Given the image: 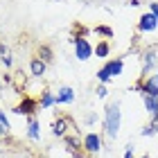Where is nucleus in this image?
Listing matches in <instances>:
<instances>
[{
  "instance_id": "1",
  "label": "nucleus",
  "mask_w": 158,
  "mask_h": 158,
  "mask_svg": "<svg viewBox=\"0 0 158 158\" xmlns=\"http://www.w3.org/2000/svg\"><path fill=\"white\" fill-rule=\"evenodd\" d=\"M122 127V111H120V102H109L104 109V135L111 140L118 138Z\"/></svg>"
},
{
  "instance_id": "2",
  "label": "nucleus",
  "mask_w": 158,
  "mask_h": 158,
  "mask_svg": "<svg viewBox=\"0 0 158 158\" xmlns=\"http://www.w3.org/2000/svg\"><path fill=\"white\" fill-rule=\"evenodd\" d=\"M122 70H124V59H122V56H118V59H106V63L95 73V77H97L99 84L106 86L109 81H113L115 77H120Z\"/></svg>"
},
{
  "instance_id": "3",
  "label": "nucleus",
  "mask_w": 158,
  "mask_h": 158,
  "mask_svg": "<svg viewBox=\"0 0 158 158\" xmlns=\"http://www.w3.org/2000/svg\"><path fill=\"white\" fill-rule=\"evenodd\" d=\"M133 90H138L140 95H152V97H158V73L142 77L140 81L133 86Z\"/></svg>"
},
{
  "instance_id": "4",
  "label": "nucleus",
  "mask_w": 158,
  "mask_h": 158,
  "mask_svg": "<svg viewBox=\"0 0 158 158\" xmlns=\"http://www.w3.org/2000/svg\"><path fill=\"white\" fill-rule=\"evenodd\" d=\"M75 43V56L79 61H88L90 56H93V45L88 43V39L86 36H75V39H70Z\"/></svg>"
},
{
  "instance_id": "5",
  "label": "nucleus",
  "mask_w": 158,
  "mask_h": 158,
  "mask_svg": "<svg viewBox=\"0 0 158 158\" xmlns=\"http://www.w3.org/2000/svg\"><path fill=\"white\" fill-rule=\"evenodd\" d=\"M81 147H84L86 154H99V152H102V135L95 133V131L86 133L81 138Z\"/></svg>"
},
{
  "instance_id": "6",
  "label": "nucleus",
  "mask_w": 158,
  "mask_h": 158,
  "mask_svg": "<svg viewBox=\"0 0 158 158\" xmlns=\"http://www.w3.org/2000/svg\"><path fill=\"white\" fill-rule=\"evenodd\" d=\"M39 111V102L32 97H25L23 102H20L16 109H14V113H18V115H27V118H34V113Z\"/></svg>"
},
{
  "instance_id": "7",
  "label": "nucleus",
  "mask_w": 158,
  "mask_h": 158,
  "mask_svg": "<svg viewBox=\"0 0 158 158\" xmlns=\"http://www.w3.org/2000/svg\"><path fill=\"white\" fill-rule=\"evenodd\" d=\"M158 63V52L156 50H147L145 54H142V77H147L149 70H154Z\"/></svg>"
},
{
  "instance_id": "8",
  "label": "nucleus",
  "mask_w": 158,
  "mask_h": 158,
  "mask_svg": "<svg viewBox=\"0 0 158 158\" xmlns=\"http://www.w3.org/2000/svg\"><path fill=\"white\" fill-rule=\"evenodd\" d=\"M156 27H158L156 16H152L149 11L140 16V20H138V32H156Z\"/></svg>"
},
{
  "instance_id": "9",
  "label": "nucleus",
  "mask_w": 158,
  "mask_h": 158,
  "mask_svg": "<svg viewBox=\"0 0 158 158\" xmlns=\"http://www.w3.org/2000/svg\"><path fill=\"white\" fill-rule=\"evenodd\" d=\"M142 102H145V111L152 115V122H158V97L142 95Z\"/></svg>"
},
{
  "instance_id": "10",
  "label": "nucleus",
  "mask_w": 158,
  "mask_h": 158,
  "mask_svg": "<svg viewBox=\"0 0 158 158\" xmlns=\"http://www.w3.org/2000/svg\"><path fill=\"white\" fill-rule=\"evenodd\" d=\"M54 97H56V104H73L75 102V90L70 86H61Z\"/></svg>"
},
{
  "instance_id": "11",
  "label": "nucleus",
  "mask_w": 158,
  "mask_h": 158,
  "mask_svg": "<svg viewBox=\"0 0 158 158\" xmlns=\"http://www.w3.org/2000/svg\"><path fill=\"white\" fill-rule=\"evenodd\" d=\"M45 70H48V63L41 61L39 56H32V61H30V73H32V77H43V75H45Z\"/></svg>"
},
{
  "instance_id": "12",
  "label": "nucleus",
  "mask_w": 158,
  "mask_h": 158,
  "mask_svg": "<svg viewBox=\"0 0 158 158\" xmlns=\"http://www.w3.org/2000/svg\"><path fill=\"white\" fill-rule=\"evenodd\" d=\"M68 124H73V120H70V118H59V120H54V124H52V133H54V135H61V138H66Z\"/></svg>"
},
{
  "instance_id": "13",
  "label": "nucleus",
  "mask_w": 158,
  "mask_h": 158,
  "mask_svg": "<svg viewBox=\"0 0 158 158\" xmlns=\"http://www.w3.org/2000/svg\"><path fill=\"white\" fill-rule=\"evenodd\" d=\"M39 120H36V115L34 118H27V138L30 140H41V131H39Z\"/></svg>"
},
{
  "instance_id": "14",
  "label": "nucleus",
  "mask_w": 158,
  "mask_h": 158,
  "mask_svg": "<svg viewBox=\"0 0 158 158\" xmlns=\"http://www.w3.org/2000/svg\"><path fill=\"white\" fill-rule=\"evenodd\" d=\"M93 54H95L97 59H109V54H111V43H109V41H99L97 45H93Z\"/></svg>"
},
{
  "instance_id": "15",
  "label": "nucleus",
  "mask_w": 158,
  "mask_h": 158,
  "mask_svg": "<svg viewBox=\"0 0 158 158\" xmlns=\"http://www.w3.org/2000/svg\"><path fill=\"white\" fill-rule=\"evenodd\" d=\"M56 104V97H54V93L52 90H43V95H41V99H39V106H43V109H52V106Z\"/></svg>"
},
{
  "instance_id": "16",
  "label": "nucleus",
  "mask_w": 158,
  "mask_h": 158,
  "mask_svg": "<svg viewBox=\"0 0 158 158\" xmlns=\"http://www.w3.org/2000/svg\"><path fill=\"white\" fill-rule=\"evenodd\" d=\"M0 63H2L5 68H11L14 66V56L9 52V48L7 45H0Z\"/></svg>"
},
{
  "instance_id": "17",
  "label": "nucleus",
  "mask_w": 158,
  "mask_h": 158,
  "mask_svg": "<svg viewBox=\"0 0 158 158\" xmlns=\"http://www.w3.org/2000/svg\"><path fill=\"white\" fill-rule=\"evenodd\" d=\"M63 142H66L68 149H70V152H75V154H79V149H84V147H81V140H79V138H73V135H66Z\"/></svg>"
},
{
  "instance_id": "18",
  "label": "nucleus",
  "mask_w": 158,
  "mask_h": 158,
  "mask_svg": "<svg viewBox=\"0 0 158 158\" xmlns=\"http://www.w3.org/2000/svg\"><path fill=\"white\" fill-rule=\"evenodd\" d=\"M156 133H158V122H149V124H145L142 131H140L142 138H149V135H156Z\"/></svg>"
},
{
  "instance_id": "19",
  "label": "nucleus",
  "mask_w": 158,
  "mask_h": 158,
  "mask_svg": "<svg viewBox=\"0 0 158 158\" xmlns=\"http://www.w3.org/2000/svg\"><path fill=\"white\" fill-rule=\"evenodd\" d=\"M39 59L50 63V61H52V48H50V45H41L39 48Z\"/></svg>"
},
{
  "instance_id": "20",
  "label": "nucleus",
  "mask_w": 158,
  "mask_h": 158,
  "mask_svg": "<svg viewBox=\"0 0 158 158\" xmlns=\"http://www.w3.org/2000/svg\"><path fill=\"white\" fill-rule=\"evenodd\" d=\"M95 32H97V34H102V36H106V39H113V30H111L109 25H97V27H95Z\"/></svg>"
},
{
  "instance_id": "21",
  "label": "nucleus",
  "mask_w": 158,
  "mask_h": 158,
  "mask_svg": "<svg viewBox=\"0 0 158 158\" xmlns=\"http://www.w3.org/2000/svg\"><path fill=\"white\" fill-rule=\"evenodd\" d=\"M0 124H2L5 129H9V131H11V122H9V118H7V113H5L2 109H0Z\"/></svg>"
},
{
  "instance_id": "22",
  "label": "nucleus",
  "mask_w": 158,
  "mask_h": 158,
  "mask_svg": "<svg viewBox=\"0 0 158 158\" xmlns=\"http://www.w3.org/2000/svg\"><path fill=\"white\" fill-rule=\"evenodd\" d=\"M95 95H97L99 99H104L106 95H109V88H106L104 84H99V86H97V90H95Z\"/></svg>"
},
{
  "instance_id": "23",
  "label": "nucleus",
  "mask_w": 158,
  "mask_h": 158,
  "mask_svg": "<svg viewBox=\"0 0 158 158\" xmlns=\"http://www.w3.org/2000/svg\"><path fill=\"white\" fill-rule=\"evenodd\" d=\"M149 14L156 16V20H158V0H152V2H149Z\"/></svg>"
},
{
  "instance_id": "24",
  "label": "nucleus",
  "mask_w": 158,
  "mask_h": 158,
  "mask_svg": "<svg viewBox=\"0 0 158 158\" xmlns=\"http://www.w3.org/2000/svg\"><path fill=\"white\" fill-rule=\"evenodd\" d=\"M122 158H135L133 156V145H127V149H124V156Z\"/></svg>"
},
{
  "instance_id": "25",
  "label": "nucleus",
  "mask_w": 158,
  "mask_h": 158,
  "mask_svg": "<svg viewBox=\"0 0 158 158\" xmlns=\"http://www.w3.org/2000/svg\"><path fill=\"white\" fill-rule=\"evenodd\" d=\"M97 122V113H88L86 115V124H95Z\"/></svg>"
},
{
  "instance_id": "26",
  "label": "nucleus",
  "mask_w": 158,
  "mask_h": 158,
  "mask_svg": "<svg viewBox=\"0 0 158 158\" xmlns=\"http://www.w3.org/2000/svg\"><path fill=\"white\" fill-rule=\"evenodd\" d=\"M0 135H9V129H5L2 124H0Z\"/></svg>"
},
{
  "instance_id": "27",
  "label": "nucleus",
  "mask_w": 158,
  "mask_h": 158,
  "mask_svg": "<svg viewBox=\"0 0 158 158\" xmlns=\"http://www.w3.org/2000/svg\"><path fill=\"white\" fill-rule=\"evenodd\" d=\"M129 5H131V7H138V5H140V0H129Z\"/></svg>"
},
{
  "instance_id": "28",
  "label": "nucleus",
  "mask_w": 158,
  "mask_h": 158,
  "mask_svg": "<svg viewBox=\"0 0 158 158\" xmlns=\"http://www.w3.org/2000/svg\"><path fill=\"white\" fill-rule=\"evenodd\" d=\"M138 158H152V156H149V154H142V156H138Z\"/></svg>"
},
{
  "instance_id": "29",
  "label": "nucleus",
  "mask_w": 158,
  "mask_h": 158,
  "mask_svg": "<svg viewBox=\"0 0 158 158\" xmlns=\"http://www.w3.org/2000/svg\"><path fill=\"white\" fill-rule=\"evenodd\" d=\"M0 84H2V81H0Z\"/></svg>"
}]
</instances>
